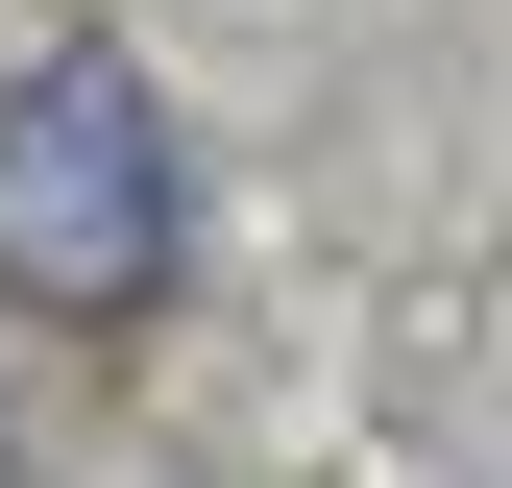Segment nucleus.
Here are the masks:
<instances>
[{
    "mask_svg": "<svg viewBox=\"0 0 512 488\" xmlns=\"http://www.w3.org/2000/svg\"><path fill=\"white\" fill-rule=\"evenodd\" d=\"M171 244H196V196H171L147 74H122L98 25L25 49V74H0V293H25V318H147Z\"/></svg>",
    "mask_w": 512,
    "mask_h": 488,
    "instance_id": "1",
    "label": "nucleus"
},
{
    "mask_svg": "<svg viewBox=\"0 0 512 488\" xmlns=\"http://www.w3.org/2000/svg\"><path fill=\"white\" fill-rule=\"evenodd\" d=\"M0 488H25V464H0Z\"/></svg>",
    "mask_w": 512,
    "mask_h": 488,
    "instance_id": "2",
    "label": "nucleus"
}]
</instances>
